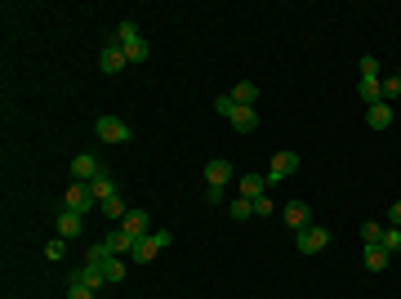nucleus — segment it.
<instances>
[{"instance_id":"nucleus-1","label":"nucleus","mask_w":401,"mask_h":299,"mask_svg":"<svg viewBox=\"0 0 401 299\" xmlns=\"http://www.w3.org/2000/svg\"><path fill=\"white\" fill-rule=\"evenodd\" d=\"M112 41L120 45V50H125V58L129 63H148V54H152V45L143 41V32H139V22H120L116 27V36Z\"/></svg>"},{"instance_id":"nucleus-2","label":"nucleus","mask_w":401,"mask_h":299,"mask_svg":"<svg viewBox=\"0 0 401 299\" xmlns=\"http://www.w3.org/2000/svg\"><path fill=\"white\" fill-rule=\"evenodd\" d=\"M330 246V228H317V223H308V228L295 232V250L299 255H317V250Z\"/></svg>"},{"instance_id":"nucleus-3","label":"nucleus","mask_w":401,"mask_h":299,"mask_svg":"<svg viewBox=\"0 0 401 299\" xmlns=\"http://www.w3.org/2000/svg\"><path fill=\"white\" fill-rule=\"evenodd\" d=\"M99 201H94V193H90V183H71L67 193H63V210H71V214H90Z\"/></svg>"},{"instance_id":"nucleus-4","label":"nucleus","mask_w":401,"mask_h":299,"mask_svg":"<svg viewBox=\"0 0 401 299\" xmlns=\"http://www.w3.org/2000/svg\"><path fill=\"white\" fill-rule=\"evenodd\" d=\"M99 174H103V161L94 157V152H80V157H71V179H76V183H94Z\"/></svg>"},{"instance_id":"nucleus-5","label":"nucleus","mask_w":401,"mask_h":299,"mask_svg":"<svg viewBox=\"0 0 401 299\" xmlns=\"http://www.w3.org/2000/svg\"><path fill=\"white\" fill-rule=\"evenodd\" d=\"M94 130H99L103 143H129V139H134V130H129L125 121H116V116H99V121H94Z\"/></svg>"},{"instance_id":"nucleus-6","label":"nucleus","mask_w":401,"mask_h":299,"mask_svg":"<svg viewBox=\"0 0 401 299\" xmlns=\"http://www.w3.org/2000/svg\"><path fill=\"white\" fill-rule=\"evenodd\" d=\"M295 170H299V157H295V152H276L272 165H267V188H272V183H286Z\"/></svg>"},{"instance_id":"nucleus-7","label":"nucleus","mask_w":401,"mask_h":299,"mask_svg":"<svg viewBox=\"0 0 401 299\" xmlns=\"http://www.w3.org/2000/svg\"><path fill=\"white\" fill-rule=\"evenodd\" d=\"M120 232L134 237V242H143V237L152 232V228H148V210H129L125 219H120Z\"/></svg>"},{"instance_id":"nucleus-8","label":"nucleus","mask_w":401,"mask_h":299,"mask_svg":"<svg viewBox=\"0 0 401 299\" xmlns=\"http://www.w3.org/2000/svg\"><path fill=\"white\" fill-rule=\"evenodd\" d=\"M71 286H85V291H99V286H107V277H103V268H94V264H80L76 272H71Z\"/></svg>"},{"instance_id":"nucleus-9","label":"nucleus","mask_w":401,"mask_h":299,"mask_svg":"<svg viewBox=\"0 0 401 299\" xmlns=\"http://www.w3.org/2000/svg\"><path fill=\"white\" fill-rule=\"evenodd\" d=\"M156 255H161V242H156V232H148L143 242H134V250H129V259H134V264H152Z\"/></svg>"},{"instance_id":"nucleus-10","label":"nucleus","mask_w":401,"mask_h":299,"mask_svg":"<svg viewBox=\"0 0 401 299\" xmlns=\"http://www.w3.org/2000/svg\"><path fill=\"white\" fill-rule=\"evenodd\" d=\"M281 219H286V228H308V223H312V210L308 206H303V201H290V206L281 210Z\"/></svg>"},{"instance_id":"nucleus-11","label":"nucleus","mask_w":401,"mask_h":299,"mask_svg":"<svg viewBox=\"0 0 401 299\" xmlns=\"http://www.w3.org/2000/svg\"><path fill=\"white\" fill-rule=\"evenodd\" d=\"M129 63V58H125V50H120V45L112 41V45H107V50H103V58H99V67H103V76H116V71L120 67H125Z\"/></svg>"},{"instance_id":"nucleus-12","label":"nucleus","mask_w":401,"mask_h":299,"mask_svg":"<svg viewBox=\"0 0 401 299\" xmlns=\"http://www.w3.org/2000/svg\"><path fill=\"white\" fill-rule=\"evenodd\" d=\"M357 94H361V103H366V107H374V103H384V81H379V76H361V85H357Z\"/></svg>"},{"instance_id":"nucleus-13","label":"nucleus","mask_w":401,"mask_h":299,"mask_svg":"<svg viewBox=\"0 0 401 299\" xmlns=\"http://www.w3.org/2000/svg\"><path fill=\"white\" fill-rule=\"evenodd\" d=\"M227 179H232V165H227L223 157L205 165V183H210V188H227Z\"/></svg>"},{"instance_id":"nucleus-14","label":"nucleus","mask_w":401,"mask_h":299,"mask_svg":"<svg viewBox=\"0 0 401 299\" xmlns=\"http://www.w3.org/2000/svg\"><path fill=\"white\" fill-rule=\"evenodd\" d=\"M366 125H370V130H388V125H393V103L366 107Z\"/></svg>"},{"instance_id":"nucleus-15","label":"nucleus","mask_w":401,"mask_h":299,"mask_svg":"<svg viewBox=\"0 0 401 299\" xmlns=\"http://www.w3.org/2000/svg\"><path fill=\"white\" fill-rule=\"evenodd\" d=\"M90 193H94V201H99V206H103V201H112V197H120V193H116V179L107 174V170L90 183Z\"/></svg>"},{"instance_id":"nucleus-16","label":"nucleus","mask_w":401,"mask_h":299,"mask_svg":"<svg viewBox=\"0 0 401 299\" xmlns=\"http://www.w3.org/2000/svg\"><path fill=\"white\" fill-rule=\"evenodd\" d=\"M267 193V174H241V197L246 201H259Z\"/></svg>"},{"instance_id":"nucleus-17","label":"nucleus","mask_w":401,"mask_h":299,"mask_svg":"<svg viewBox=\"0 0 401 299\" xmlns=\"http://www.w3.org/2000/svg\"><path fill=\"white\" fill-rule=\"evenodd\" d=\"M227 94H232L241 107H254V103H259V85H254V81H237V85L227 90Z\"/></svg>"},{"instance_id":"nucleus-18","label":"nucleus","mask_w":401,"mask_h":299,"mask_svg":"<svg viewBox=\"0 0 401 299\" xmlns=\"http://www.w3.org/2000/svg\"><path fill=\"white\" fill-rule=\"evenodd\" d=\"M254 125H259V107H237V116H232V130H237V134H250Z\"/></svg>"},{"instance_id":"nucleus-19","label":"nucleus","mask_w":401,"mask_h":299,"mask_svg":"<svg viewBox=\"0 0 401 299\" xmlns=\"http://www.w3.org/2000/svg\"><path fill=\"white\" fill-rule=\"evenodd\" d=\"M80 219H85V214H71V210H63V214H58V237H63V242H71V237H80Z\"/></svg>"},{"instance_id":"nucleus-20","label":"nucleus","mask_w":401,"mask_h":299,"mask_svg":"<svg viewBox=\"0 0 401 299\" xmlns=\"http://www.w3.org/2000/svg\"><path fill=\"white\" fill-rule=\"evenodd\" d=\"M388 259H393V255H388L384 246H366V272H384Z\"/></svg>"},{"instance_id":"nucleus-21","label":"nucleus","mask_w":401,"mask_h":299,"mask_svg":"<svg viewBox=\"0 0 401 299\" xmlns=\"http://www.w3.org/2000/svg\"><path fill=\"white\" fill-rule=\"evenodd\" d=\"M107 259H112V246H107V242H94L90 250H85V264H94V268H103Z\"/></svg>"},{"instance_id":"nucleus-22","label":"nucleus","mask_w":401,"mask_h":299,"mask_svg":"<svg viewBox=\"0 0 401 299\" xmlns=\"http://www.w3.org/2000/svg\"><path fill=\"white\" fill-rule=\"evenodd\" d=\"M227 214H232L237 223H246V219H254V201H246V197H237L232 206H227Z\"/></svg>"},{"instance_id":"nucleus-23","label":"nucleus","mask_w":401,"mask_h":299,"mask_svg":"<svg viewBox=\"0 0 401 299\" xmlns=\"http://www.w3.org/2000/svg\"><path fill=\"white\" fill-rule=\"evenodd\" d=\"M237 107H241V103L232 99V94H218V99H214V112H218V116H227V121L237 116Z\"/></svg>"},{"instance_id":"nucleus-24","label":"nucleus","mask_w":401,"mask_h":299,"mask_svg":"<svg viewBox=\"0 0 401 299\" xmlns=\"http://www.w3.org/2000/svg\"><path fill=\"white\" fill-rule=\"evenodd\" d=\"M107 246H112V255H129V250H134V237L112 232V237H107Z\"/></svg>"},{"instance_id":"nucleus-25","label":"nucleus","mask_w":401,"mask_h":299,"mask_svg":"<svg viewBox=\"0 0 401 299\" xmlns=\"http://www.w3.org/2000/svg\"><path fill=\"white\" fill-rule=\"evenodd\" d=\"M103 277H107V281H125V264H120V255H112V259L103 264Z\"/></svg>"},{"instance_id":"nucleus-26","label":"nucleus","mask_w":401,"mask_h":299,"mask_svg":"<svg viewBox=\"0 0 401 299\" xmlns=\"http://www.w3.org/2000/svg\"><path fill=\"white\" fill-rule=\"evenodd\" d=\"M379 246L388 250V255H397V250H401V228H384V237H379Z\"/></svg>"},{"instance_id":"nucleus-27","label":"nucleus","mask_w":401,"mask_h":299,"mask_svg":"<svg viewBox=\"0 0 401 299\" xmlns=\"http://www.w3.org/2000/svg\"><path fill=\"white\" fill-rule=\"evenodd\" d=\"M103 214H107V219H116V223H120V219H125L129 210H125V201H120V197H112V201H103Z\"/></svg>"},{"instance_id":"nucleus-28","label":"nucleus","mask_w":401,"mask_h":299,"mask_svg":"<svg viewBox=\"0 0 401 299\" xmlns=\"http://www.w3.org/2000/svg\"><path fill=\"white\" fill-rule=\"evenodd\" d=\"M379 237H384L379 223H366V228H361V242H366V246H379Z\"/></svg>"},{"instance_id":"nucleus-29","label":"nucleus","mask_w":401,"mask_h":299,"mask_svg":"<svg viewBox=\"0 0 401 299\" xmlns=\"http://www.w3.org/2000/svg\"><path fill=\"white\" fill-rule=\"evenodd\" d=\"M401 99V81L393 76V81H384V103H397Z\"/></svg>"},{"instance_id":"nucleus-30","label":"nucleus","mask_w":401,"mask_h":299,"mask_svg":"<svg viewBox=\"0 0 401 299\" xmlns=\"http://www.w3.org/2000/svg\"><path fill=\"white\" fill-rule=\"evenodd\" d=\"M45 255H50V259H63V255H67V242H63V237H54V242L45 246Z\"/></svg>"},{"instance_id":"nucleus-31","label":"nucleus","mask_w":401,"mask_h":299,"mask_svg":"<svg viewBox=\"0 0 401 299\" xmlns=\"http://www.w3.org/2000/svg\"><path fill=\"white\" fill-rule=\"evenodd\" d=\"M361 76H379V63H374V58L366 54V58H361Z\"/></svg>"},{"instance_id":"nucleus-32","label":"nucleus","mask_w":401,"mask_h":299,"mask_svg":"<svg viewBox=\"0 0 401 299\" xmlns=\"http://www.w3.org/2000/svg\"><path fill=\"white\" fill-rule=\"evenodd\" d=\"M254 214H272V197H259V201H254Z\"/></svg>"},{"instance_id":"nucleus-33","label":"nucleus","mask_w":401,"mask_h":299,"mask_svg":"<svg viewBox=\"0 0 401 299\" xmlns=\"http://www.w3.org/2000/svg\"><path fill=\"white\" fill-rule=\"evenodd\" d=\"M388 219H393V228H401V201H397L393 210H388Z\"/></svg>"},{"instance_id":"nucleus-34","label":"nucleus","mask_w":401,"mask_h":299,"mask_svg":"<svg viewBox=\"0 0 401 299\" xmlns=\"http://www.w3.org/2000/svg\"><path fill=\"white\" fill-rule=\"evenodd\" d=\"M71 299H94V291H85V286H71Z\"/></svg>"},{"instance_id":"nucleus-35","label":"nucleus","mask_w":401,"mask_h":299,"mask_svg":"<svg viewBox=\"0 0 401 299\" xmlns=\"http://www.w3.org/2000/svg\"><path fill=\"white\" fill-rule=\"evenodd\" d=\"M397 81H401V71H397Z\"/></svg>"}]
</instances>
